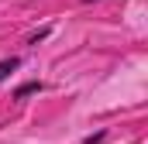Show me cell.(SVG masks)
Returning <instances> with one entry per match:
<instances>
[{
	"label": "cell",
	"mask_w": 148,
	"mask_h": 144,
	"mask_svg": "<svg viewBox=\"0 0 148 144\" xmlns=\"http://www.w3.org/2000/svg\"><path fill=\"white\" fill-rule=\"evenodd\" d=\"M107 141V130H97V134H86L83 137V144H103Z\"/></svg>",
	"instance_id": "obj_3"
},
{
	"label": "cell",
	"mask_w": 148,
	"mask_h": 144,
	"mask_svg": "<svg viewBox=\"0 0 148 144\" xmlns=\"http://www.w3.org/2000/svg\"><path fill=\"white\" fill-rule=\"evenodd\" d=\"M45 89V82L41 79H28V82H21L17 89H14V100H24V96H35V93H41Z\"/></svg>",
	"instance_id": "obj_1"
},
{
	"label": "cell",
	"mask_w": 148,
	"mask_h": 144,
	"mask_svg": "<svg viewBox=\"0 0 148 144\" xmlns=\"http://www.w3.org/2000/svg\"><path fill=\"white\" fill-rule=\"evenodd\" d=\"M21 69V58L17 55H10V58H0V82H7L10 79V72Z\"/></svg>",
	"instance_id": "obj_2"
},
{
	"label": "cell",
	"mask_w": 148,
	"mask_h": 144,
	"mask_svg": "<svg viewBox=\"0 0 148 144\" xmlns=\"http://www.w3.org/2000/svg\"><path fill=\"white\" fill-rule=\"evenodd\" d=\"M48 35H52V28H41V31H35V35L28 38V45H38V41H45Z\"/></svg>",
	"instance_id": "obj_4"
},
{
	"label": "cell",
	"mask_w": 148,
	"mask_h": 144,
	"mask_svg": "<svg viewBox=\"0 0 148 144\" xmlns=\"http://www.w3.org/2000/svg\"><path fill=\"white\" fill-rule=\"evenodd\" d=\"M83 3H93V0H83Z\"/></svg>",
	"instance_id": "obj_5"
}]
</instances>
